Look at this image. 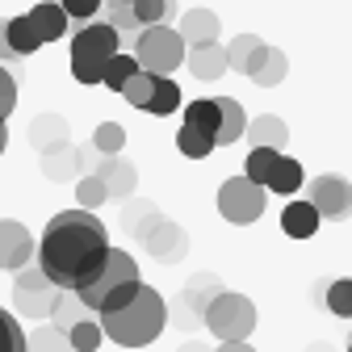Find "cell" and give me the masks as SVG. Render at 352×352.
I'll return each instance as SVG.
<instances>
[{"label": "cell", "instance_id": "obj_37", "mask_svg": "<svg viewBox=\"0 0 352 352\" xmlns=\"http://www.w3.org/2000/svg\"><path fill=\"white\" fill-rule=\"evenodd\" d=\"M151 88H155V72H135L126 84H122V97L135 105V109H147V101H151Z\"/></svg>", "mask_w": 352, "mask_h": 352}, {"label": "cell", "instance_id": "obj_39", "mask_svg": "<svg viewBox=\"0 0 352 352\" xmlns=\"http://www.w3.org/2000/svg\"><path fill=\"white\" fill-rule=\"evenodd\" d=\"M93 147H97L101 155H118V151L126 147V130H122L118 122H101V126L93 130Z\"/></svg>", "mask_w": 352, "mask_h": 352}, {"label": "cell", "instance_id": "obj_48", "mask_svg": "<svg viewBox=\"0 0 352 352\" xmlns=\"http://www.w3.org/2000/svg\"><path fill=\"white\" fill-rule=\"evenodd\" d=\"M306 352H336V348H331V344H311Z\"/></svg>", "mask_w": 352, "mask_h": 352}, {"label": "cell", "instance_id": "obj_43", "mask_svg": "<svg viewBox=\"0 0 352 352\" xmlns=\"http://www.w3.org/2000/svg\"><path fill=\"white\" fill-rule=\"evenodd\" d=\"M0 63H17V55L9 47V17H0Z\"/></svg>", "mask_w": 352, "mask_h": 352}, {"label": "cell", "instance_id": "obj_34", "mask_svg": "<svg viewBox=\"0 0 352 352\" xmlns=\"http://www.w3.org/2000/svg\"><path fill=\"white\" fill-rule=\"evenodd\" d=\"M155 214H160V210H155L151 201H130V197H126V210H122V227H126L130 235L139 239V235H143V231L155 223Z\"/></svg>", "mask_w": 352, "mask_h": 352}, {"label": "cell", "instance_id": "obj_6", "mask_svg": "<svg viewBox=\"0 0 352 352\" xmlns=\"http://www.w3.org/2000/svg\"><path fill=\"white\" fill-rule=\"evenodd\" d=\"M264 197H269V189L256 185L252 176H231V181H223V189H218V214L235 227H248L264 214Z\"/></svg>", "mask_w": 352, "mask_h": 352}, {"label": "cell", "instance_id": "obj_32", "mask_svg": "<svg viewBox=\"0 0 352 352\" xmlns=\"http://www.w3.org/2000/svg\"><path fill=\"white\" fill-rule=\"evenodd\" d=\"M76 201H80L84 210H97V206H105V201H109V189H105V181H101L97 172L76 176Z\"/></svg>", "mask_w": 352, "mask_h": 352}, {"label": "cell", "instance_id": "obj_36", "mask_svg": "<svg viewBox=\"0 0 352 352\" xmlns=\"http://www.w3.org/2000/svg\"><path fill=\"white\" fill-rule=\"evenodd\" d=\"M264 47V42L256 38V34H239V38H231L227 42V67H235V72H248V63H252V55Z\"/></svg>", "mask_w": 352, "mask_h": 352}, {"label": "cell", "instance_id": "obj_49", "mask_svg": "<svg viewBox=\"0 0 352 352\" xmlns=\"http://www.w3.org/2000/svg\"><path fill=\"white\" fill-rule=\"evenodd\" d=\"M348 352H352V340H348Z\"/></svg>", "mask_w": 352, "mask_h": 352}, {"label": "cell", "instance_id": "obj_46", "mask_svg": "<svg viewBox=\"0 0 352 352\" xmlns=\"http://www.w3.org/2000/svg\"><path fill=\"white\" fill-rule=\"evenodd\" d=\"M176 352H210V348H206V344H197V340H189V344H181Z\"/></svg>", "mask_w": 352, "mask_h": 352}, {"label": "cell", "instance_id": "obj_7", "mask_svg": "<svg viewBox=\"0 0 352 352\" xmlns=\"http://www.w3.org/2000/svg\"><path fill=\"white\" fill-rule=\"evenodd\" d=\"M55 298H59V285L42 273V269H17L13 273V306H17V315L25 319H47L55 311Z\"/></svg>", "mask_w": 352, "mask_h": 352}, {"label": "cell", "instance_id": "obj_25", "mask_svg": "<svg viewBox=\"0 0 352 352\" xmlns=\"http://www.w3.org/2000/svg\"><path fill=\"white\" fill-rule=\"evenodd\" d=\"M25 352H76V348H72V340H67L63 327L42 323V327H34V331L25 336Z\"/></svg>", "mask_w": 352, "mask_h": 352}, {"label": "cell", "instance_id": "obj_3", "mask_svg": "<svg viewBox=\"0 0 352 352\" xmlns=\"http://www.w3.org/2000/svg\"><path fill=\"white\" fill-rule=\"evenodd\" d=\"M185 38L181 30L172 25H143L135 34V59L143 72H155V76H172L176 67L185 63Z\"/></svg>", "mask_w": 352, "mask_h": 352}, {"label": "cell", "instance_id": "obj_41", "mask_svg": "<svg viewBox=\"0 0 352 352\" xmlns=\"http://www.w3.org/2000/svg\"><path fill=\"white\" fill-rule=\"evenodd\" d=\"M59 5H63V13L72 17V30L84 25V21H93V17L101 13V0H59Z\"/></svg>", "mask_w": 352, "mask_h": 352}, {"label": "cell", "instance_id": "obj_22", "mask_svg": "<svg viewBox=\"0 0 352 352\" xmlns=\"http://www.w3.org/2000/svg\"><path fill=\"white\" fill-rule=\"evenodd\" d=\"M302 181H306L302 164H298L294 155H277V164H273V172H269V181H264V189H273V193H281V197H294V193L302 189Z\"/></svg>", "mask_w": 352, "mask_h": 352}, {"label": "cell", "instance_id": "obj_23", "mask_svg": "<svg viewBox=\"0 0 352 352\" xmlns=\"http://www.w3.org/2000/svg\"><path fill=\"white\" fill-rule=\"evenodd\" d=\"M97 17H101V21H109V25L122 34V42H126V38H135V34L143 30L130 0H101V13H97Z\"/></svg>", "mask_w": 352, "mask_h": 352}, {"label": "cell", "instance_id": "obj_42", "mask_svg": "<svg viewBox=\"0 0 352 352\" xmlns=\"http://www.w3.org/2000/svg\"><path fill=\"white\" fill-rule=\"evenodd\" d=\"M17 105V76L9 67H0V118H9Z\"/></svg>", "mask_w": 352, "mask_h": 352}, {"label": "cell", "instance_id": "obj_30", "mask_svg": "<svg viewBox=\"0 0 352 352\" xmlns=\"http://www.w3.org/2000/svg\"><path fill=\"white\" fill-rule=\"evenodd\" d=\"M67 340H72V348H76V352H97V348H101V340H105V331H101V323H97L93 315H84L80 323H72V327H67Z\"/></svg>", "mask_w": 352, "mask_h": 352}, {"label": "cell", "instance_id": "obj_24", "mask_svg": "<svg viewBox=\"0 0 352 352\" xmlns=\"http://www.w3.org/2000/svg\"><path fill=\"white\" fill-rule=\"evenodd\" d=\"M181 109V84H176L172 76H155V88H151V101H147V113L155 118H168Z\"/></svg>", "mask_w": 352, "mask_h": 352}, {"label": "cell", "instance_id": "obj_10", "mask_svg": "<svg viewBox=\"0 0 352 352\" xmlns=\"http://www.w3.org/2000/svg\"><path fill=\"white\" fill-rule=\"evenodd\" d=\"M139 243L160 260V264H176V260H185V252H189V235L172 223V218H164V214H155V223L139 235Z\"/></svg>", "mask_w": 352, "mask_h": 352}, {"label": "cell", "instance_id": "obj_44", "mask_svg": "<svg viewBox=\"0 0 352 352\" xmlns=\"http://www.w3.org/2000/svg\"><path fill=\"white\" fill-rule=\"evenodd\" d=\"M135 289H139V281H130V285H122L118 294H109V298H105V306H101V311H113V306H122V302H126L130 294H135Z\"/></svg>", "mask_w": 352, "mask_h": 352}, {"label": "cell", "instance_id": "obj_11", "mask_svg": "<svg viewBox=\"0 0 352 352\" xmlns=\"http://www.w3.org/2000/svg\"><path fill=\"white\" fill-rule=\"evenodd\" d=\"M34 235L25 231V223H17V218H0V269L5 273H17L25 269V264L34 260Z\"/></svg>", "mask_w": 352, "mask_h": 352}, {"label": "cell", "instance_id": "obj_16", "mask_svg": "<svg viewBox=\"0 0 352 352\" xmlns=\"http://www.w3.org/2000/svg\"><path fill=\"white\" fill-rule=\"evenodd\" d=\"M185 63H189V72H193L197 80H218L223 72H231V67H227V47H218V38L189 47V51H185Z\"/></svg>", "mask_w": 352, "mask_h": 352}, {"label": "cell", "instance_id": "obj_14", "mask_svg": "<svg viewBox=\"0 0 352 352\" xmlns=\"http://www.w3.org/2000/svg\"><path fill=\"white\" fill-rule=\"evenodd\" d=\"M38 155H42V176H47V181H55V185H67V181H76V176L84 172L80 147H72V143H59V147L38 151Z\"/></svg>", "mask_w": 352, "mask_h": 352}, {"label": "cell", "instance_id": "obj_5", "mask_svg": "<svg viewBox=\"0 0 352 352\" xmlns=\"http://www.w3.org/2000/svg\"><path fill=\"white\" fill-rule=\"evenodd\" d=\"M201 323H206L218 340H248V336L256 331V306H252V298H243V294L218 289L214 302L206 306Z\"/></svg>", "mask_w": 352, "mask_h": 352}, {"label": "cell", "instance_id": "obj_29", "mask_svg": "<svg viewBox=\"0 0 352 352\" xmlns=\"http://www.w3.org/2000/svg\"><path fill=\"white\" fill-rule=\"evenodd\" d=\"M51 315H55V327H63V331H67L72 323H80L84 315H93V311H88V306L80 302V294H76V289H59L55 311H51Z\"/></svg>", "mask_w": 352, "mask_h": 352}, {"label": "cell", "instance_id": "obj_26", "mask_svg": "<svg viewBox=\"0 0 352 352\" xmlns=\"http://www.w3.org/2000/svg\"><path fill=\"white\" fill-rule=\"evenodd\" d=\"M176 147H181V155H189V160H206L218 143H214V135H206V130L181 122V130H176Z\"/></svg>", "mask_w": 352, "mask_h": 352}, {"label": "cell", "instance_id": "obj_13", "mask_svg": "<svg viewBox=\"0 0 352 352\" xmlns=\"http://www.w3.org/2000/svg\"><path fill=\"white\" fill-rule=\"evenodd\" d=\"M285 72H289V59H285V51H277V47H269V42H264V47L252 55V63H248V80L256 84V88H277L281 80H285Z\"/></svg>", "mask_w": 352, "mask_h": 352}, {"label": "cell", "instance_id": "obj_28", "mask_svg": "<svg viewBox=\"0 0 352 352\" xmlns=\"http://www.w3.org/2000/svg\"><path fill=\"white\" fill-rule=\"evenodd\" d=\"M9 47H13L17 59L34 55V51L42 47V38H38V30L30 25V17H9Z\"/></svg>", "mask_w": 352, "mask_h": 352}, {"label": "cell", "instance_id": "obj_12", "mask_svg": "<svg viewBox=\"0 0 352 352\" xmlns=\"http://www.w3.org/2000/svg\"><path fill=\"white\" fill-rule=\"evenodd\" d=\"M93 172L105 181V189H109L113 201H126L130 193L139 189V172H135V164H130V160H122V151L118 155H97Z\"/></svg>", "mask_w": 352, "mask_h": 352}, {"label": "cell", "instance_id": "obj_18", "mask_svg": "<svg viewBox=\"0 0 352 352\" xmlns=\"http://www.w3.org/2000/svg\"><path fill=\"white\" fill-rule=\"evenodd\" d=\"M214 101H218V135H214V143H218V147H231V143L243 139L248 113H243V105H239L235 97H214Z\"/></svg>", "mask_w": 352, "mask_h": 352}, {"label": "cell", "instance_id": "obj_4", "mask_svg": "<svg viewBox=\"0 0 352 352\" xmlns=\"http://www.w3.org/2000/svg\"><path fill=\"white\" fill-rule=\"evenodd\" d=\"M130 281H139V264H135V256L122 252V248H109V252H105V260H101V269L88 277L76 294H80V302L88 306V311H101L105 298H109V294H118V289H122V285H130Z\"/></svg>", "mask_w": 352, "mask_h": 352}, {"label": "cell", "instance_id": "obj_2", "mask_svg": "<svg viewBox=\"0 0 352 352\" xmlns=\"http://www.w3.org/2000/svg\"><path fill=\"white\" fill-rule=\"evenodd\" d=\"M97 315H101L97 323H101L105 340H113L118 348H147L168 327V302L160 298V289L139 281V289L130 294L122 306H113V311H97Z\"/></svg>", "mask_w": 352, "mask_h": 352}, {"label": "cell", "instance_id": "obj_19", "mask_svg": "<svg viewBox=\"0 0 352 352\" xmlns=\"http://www.w3.org/2000/svg\"><path fill=\"white\" fill-rule=\"evenodd\" d=\"M319 210L311 206V201H289L285 210H281V231L289 235V239H311L315 231H319Z\"/></svg>", "mask_w": 352, "mask_h": 352}, {"label": "cell", "instance_id": "obj_8", "mask_svg": "<svg viewBox=\"0 0 352 352\" xmlns=\"http://www.w3.org/2000/svg\"><path fill=\"white\" fill-rule=\"evenodd\" d=\"M218 289H223V281H218L214 273H197V277H189L185 294L176 298V311H172L176 327H185V331L201 327V315H206V306L214 302V294H218Z\"/></svg>", "mask_w": 352, "mask_h": 352}, {"label": "cell", "instance_id": "obj_33", "mask_svg": "<svg viewBox=\"0 0 352 352\" xmlns=\"http://www.w3.org/2000/svg\"><path fill=\"white\" fill-rule=\"evenodd\" d=\"M139 25H168L176 17V0H130Z\"/></svg>", "mask_w": 352, "mask_h": 352}, {"label": "cell", "instance_id": "obj_38", "mask_svg": "<svg viewBox=\"0 0 352 352\" xmlns=\"http://www.w3.org/2000/svg\"><path fill=\"white\" fill-rule=\"evenodd\" d=\"M277 155L281 151H273V147H252V155L243 164V176H252L256 185H264V181H269V172H273V164H277Z\"/></svg>", "mask_w": 352, "mask_h": 352}, {"label": "cell", "instance_id": "obj_17", "mask_svg": "<svg viewBox=\"0 0 352 352\" xmlns=\"http://www.w3.org/2000/svg\"><path fill=\"white\" fill-rule=\"evenodd\" d=\"M243 139H248L252 147H273V151H285V143H289V126H285L277 113H260V118H252V122L243 126Z\"/></svg>", "mask_w": 352, "mask_h": 352}, {"label": "cell", "instance_id": "obj_40", "mask_svg": "<svg viewBox=\"0 0 352 352\" xmlns=\"http://www.w3.org/2000/svg\"><path fill=\"white\" fill-rule=\"evenodd\" d=\"M0 352H25V336H21V323L0 311Z\"/></svg>", "mask_w": 352, "mask_h": 352}, {"label": "cell", "instance_id": "obj_15", "mask_svg": "<svg viewBox=\"0 0 352 352\" xmlns=\"http://www.w3.org/2000/svg\"><path fill=\"white\" fill-rule=\"evenodd\" d=\"M25 17H30V25L38 30L42 42H59V38L72 34V17L63 13V5H55V0H42V5H34Z\"/></svg>", "mask_w": 352, "mask_h": 352}, {"label": "cell", "instance_id": "obj_27", "mask_svg": "<svg viewBox=\"0 0 352 352\" xmlns=\"http://www.w3.org/2000/svg\"><path fill=\"white\" fill-rule=\"evenodd\" d=\"M323 306L336 319H352V277H336L323 285Z\"/></svg>", "mask_w": 352, "mask_h": 352}, {"label": "cell", "instance_id": "obj_45", "mask_svg": "<svg viewBox=\"0 0 352 352\" xmlns=\"http://www.w3.org/2000/svg\"><path fill=\"white\" fill-rule=\"evenodd\" d=\"M214 352H256V348H252L248 340H223V344H218Z\"/></svg>", "mask_w": 352, "mask_h": 352}, {"label": "cell", "instance_id": "obj_50", "mask_svg": "<svg viewBox=\"0 0 352 352\" xmlns=\"http://www.w3.org/2000/svg\"><path fill=\"white\" fill-rule=\"evenodd\" d=\"M0 122H5V118H0Z\"/></svg>", "mask_w": 352, "mask_h": 352}, {"label": "cell", "instance_id": "obj_35", "mask_svg": "<svg viewBox=\"0 0 352 352\" xmlns=\"http://www.w3.org/2000/svg\"><path fill=\"white\" fill-rule=\"evenodd\" d=\"M185 122L206 130V135H218V101L214 97H201V101H189L185 105Z\"/></svg>", "mask_w": 352, "mask_h": 352}, {"label": "cell", "instance_id": "obj_31", "mask_svg": "<svg viewBox=\"0 0 352 352\" xmlns=\"http://www.w3.org/2000/svg\"><path fill=\"white\" fill-rule=\"evenodd\" d=\"M139 72V59L135 55H122V51H113L109 55V63H105V72H101V84L105 88H113V93H122V84Z\"/></svg>", "mask_w": 352, "mask_h": 352}, {"label": "cell", "instance_id": "obj_47", "mask_svg": "<svg viewBox=\"0 0 352 352\" xmlns=\"http://www.w3.org/2000/svg\"><path fill=\"white\" fill-rule=\"evenodd\" d=\"M5 147H9V126L0 122V155H5Z\"/></svg>", "mask_w": 352, "mask_h": 352}, {"label": "cell", "instance_id": "obj_21", "mask_svg": "<svg viewBox=\"0 0 352 352\" xmlns=\"http://www.w3.org/2000/svg\"><path fill=\"white\" fill-rule=\"evenodd\" d=\"M176 30H181L185 47H197V42H214V38H218V30H223V21H218L210 9H189Z\"/></svg>", "mask_w": 352, "mask_h": 352}, {"label": "cell", "instance_id": "obj_9", "mask_svg": "<svg viewBox=\"0 0 352 352\" xmlns=\"http://www.w3.org/2000/svg\"><path fill=\"white\" fill-rule=\"evenodd\" d=\"M306 201L319 210V218H331V223L352 218V185L344 176H315L306 189Z\"/></svg>", "mask_w": 352, "mask_h": 352}, {"label": "cell", "instance_id": "obj_20", "mask_svg": "<svg viewBox=\"0 0 352 352\" xmlns=\"http://www.w3.org/2000/svg\"><path fill=\"white\" fill-rule=\"evenodd\" d=\"M30 143H34L38 151H51V147H59V143H72V130H67V122H63L59 113H38V118L30 122Z\"/></svg>", "mask_w": 352, "mask_h": 352}, {"label": "cell", "instance_id": "obj_1", "mask_svg": "<svg viewBox=\"0 0 352 352\" xmlns=\"http://www.w3.org/2000/svg\"><path fill=\"white\" fill-rule=\"evenodd\" d=\"M109 252V231L93 210H63L55 214L38 243V269L47 273L59 289H80L88 277L101 269Z\"/></svg>", "mask_w": 352, "mask_h": 352}]
</instances>
